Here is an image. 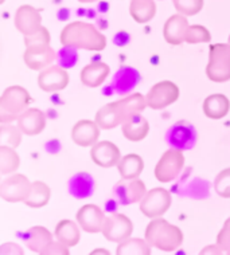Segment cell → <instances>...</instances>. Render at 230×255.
<instances>
[{
	"label": "cell",
	"mask_w": 230,
	"mask_h": 255,
	"mask_svg": "<svg viewBox=\"0 0 230 255\" xmlns=\"http://www.w3.org/2000/svg\"><path fill=\"white\" fill-rule=\"evenodd\" d=\"M44 255H53V254H61V255H69V246H66L65 243L59 242L57 239V242H51L49 246L46 247V250L43 251Z\"/></svg>",
	"instance_id": "ab89813d"
},
{
	"label": "cell",
	"mask_w": 230,
	"mask_h": 255,
	"mask_svg": "<svg viewBox=\"0 0 230 255\" xmlns=\"http://www.w3.org/2000/svg\"><path fill=\"white\" fill-rule=\"evenodd\" d=\"M183 167H185L183 152L177 148H170L156 164L155 177L160 183H170L181 175Z\"/></svg>",
	"instance_id": "8992f818"
},
{
	"label": "cell",
	"mask_w": 230,
	"mask_h": 255,
	"mask_svg": "<svg viewBox=\"0 0 230 255\" xmlns=\"http://www.w3.org/2000/svg\"><path fill=\"white\" fill-rule=\"evenodd\" d=\"M178 13L185 16H194L204 8V0H173Z\"/></svg>",
	"instance_id": "836d02e7"
},
{
	"label": "cell",
	"mask_w": 230,
	"mask_h": 255,
	"mask_svg": "<svg viewBox=\"0 0 230 255\" xmlns=\"http://www.w3.org/2000/svg\"><path fill=\"white\" fill-rule=\"evenodd\" d=\"M117 255H150L151 246L147 241L140 238H128L124 242L119 243L116 249Z\"/></svg>",
	"instance_id": "4dcf8cb0"
},
{
	"label": "cell",
	"mask_w": 230,
	"mask_h": 255,
	"mask_svg": "<svg viewBox=\"0 0 230 255\" xmlns=\"http://www.w3.org/2000/svg\"><path fill=\"white\" fill-rule=\"evenodd\" d=\"M15 26L22 35H31L42 27V15L32 5H22L15 13Z\"/></svg>",
	"instance_id": "2e32d148"
},
{
	"label": "cell",
	"mask_w": 230,
	"mask_h": 255,
	"mask_svg": "<svg viewBox=\"0 0 230 255\" xmlns=\"http://www.w3.org/2000/svg\"><path fill=\"white\" fill-rule=\"evenodd\" d=\"M16 123H18L19 129L24 134L36 136L43 132V129L46 128V117L42 110L36 108H28L23 115H20Z\"/></svg>",
	"instance_id": "ffe728a7"
},
{
	"label": "cell",
	"mask_w": 230,
	"mask_h": 255,
	"mask_svg": "<svg viewBox=\"0 0 230 255\" xmlns=\"http://www.w3.org/2000/svg\"><path fill=\"white\" fill-rule=\"evenodd\" d=\"M129 13L135 22L140 24L148 23L156 13L155 0H132L129 4Z\"/></svg>",
	"instance_id": "4316f807"
},
{
	"label": "cell",
	"mask_w": 230,
	"mask_h": 255,
	"mask_svg": "<svg viewBox=\"0 0 230 255\" xmlns=\"http://www.w3.org/2000/svg\"><path fill=\"white\" fill-rule=\"evenodd\" d=\"M22 130L19 127H13L12 124H1L0 127V141L1 145H8L16 148L22 142Z\"/></svg>",
	"instance_id": "d6a6232c"
},
{
	"label": "cell",
	"mask_w": 230,
	"mask_h": 255,
	"mask_svg": "<svg viewBox=\"0 0 230 255\" xmlns=\"http://www.w3.org/2000/svg\"><path fill=\"white\" fill-rule=\"evenodd\" d=\"M75 218L81 229L89 234L101 233L105 223V215L101 208L96 204H86L81 207Z\"/></svg>",
	"instance_id": "9a60e30c"
},
{
	"label": "cell",
	"mask_w": 230,
	"mask_h": 255,
	"mask_svg": "<svg viewBox=\"0 0 230 255\" xmlns=\"http://www.w3.org/2000/svg\"><path fill=\"white\" fill-rule=\"evenodd\" d=\"M217 245L225 250V254H229L230 253V218L226 219V222L224 223V227L221 229L220 234L217 237Z\"/></svg>",
	"instance_id": "f35d334b"
},
{
	"label": "cell",
	"mask_w": 230,
	"mask_h": 255,
	"mask_svg": "<svg viewBox=\"0 0 230 255\" xmlns=\"http://www.w3.org/2000/svg\"><path fill=\"white\" fill-rule=\"evenodd\" d=\"M140 81H142V75L136 69L123 66L113 77L111 89H113V92L120 94V96H125V94L132 92Z\"/></svg>",
	"instance_id": "44dd1931"
},
{
	"label": "cell",
	"mask_w": 230,
	"mask_h": 255,
	"mask_svg": "<svg viewBox=\"0 0 230 255\" xmlns=\"http://www.w3.org/2000/svg\"><path fill=\"white\" fill-rule=\"evenodd\" d=\"M20 165V158L15 152V148L8 145L0 146V173L11 175Z\"/></svg>",
	"instance_id": "1f68e13d"
},
{
	"label": "cell",
	"mask_w": 230,
	"mask_h": 255,
	"mask_svg": "<svg viewBox=\"0 0 230 255\" xmlns=\"http://www.w3.org/2000/svg\"><path fill=\"white\" fill-rule=\"evenodd\" d=\"M93 177L88 172H80L69 180V194L75 199L90 198L94 192Z\"/></svg>",
	"instance_id": "d4e9b609"
},
{
	"label": "cell",
	"mask_w": 230,
	"mask_h": 255,
	"mask_svg": "<svg viewBox=\"0 0 230 255\" xmlns=\"http://www.w3.org/2000/svg\"><path fill=\"white\" fill-rule=\"evenodd\" d=\"M189 22L185 15L177 13L167 19L164 24L163 35L166 42L173 46H179L183 42H186L187 30H189Z\"/></svg>",
	"instance_id": "d6986e66"
},
{
	"label": "cell",
	"mask_w": 230,
	"mask_h": 255,
	"mask_svg": "<svg viewBox=\"0 0 230 255\" xmlns=\"http://www.w3.org/2000/svg\"><path fill=\"white\" fill-rule=\"evenodd\" d=\"M1 1H4V0H1Z\"/></svg>",
	"instance_id": "ee69618b"
},
{
	"label": "cell",
	"mask_w": 230,
	"mask_h": 255,
	"mask_svg": "<svg viewBox=\"0 0 230 255\" xmlns=\"http://www.w3.org/2000/svg\"><path fill=\"white\" fill-rule=\"evenodd\" d=\"M204 113L212 120L224 119L230 109L229 98L224 94H212L204 102Z\"/></svg>",
	"instance_id": "484cf974"
},
{
	"label": "cell",
	"mask_w": 230,
	"mask_h": 255,
	"mask_svg": "<svg viewBox=\"0 0 230 255\" xmlns=\"http://www.w3.org/2000/svg\"><path fill=\"white\" fill-rule=\"evenodd\" d=\"M61 43L75 49L101 51L106 47V38L90 23L71 22L61 31Z\"/></svg>",
	"instance_id": "7a4b0ae2"
},
{
	"label": "cell",
	"mask_w": 230,
	"mask_h": 255,
	"mask_svg": "<svg viewBox=\"0 0 230 255\" xmlns=\"http://www.w3.org/2000/svg\"><path fill=\"white\" fill-rule=\"evenodd\" d=\"M146 184L139 177L135 179H123L116 183L113 188V196L116 202L121 206H129L133 203L142 202L146 196Z\"/></svg>",
	"instance_id": "30bf717a"
},
{
	"label": "cell",
	"mask_w": 230,
	"mask_h": 255,
	"mask_svg": "<svg viewBox=\"0 0 230 255\" xmlns=\"http://www.w3.org/2000/svg\"><path fill=\"white\" fill-rule=\"evenodd\" d=\"M102 235L111 242L121 243L125 239L131 238L133 233V225L129 218L123 214H113L105 218V223L102 227Z\"/></svg>",
	"instance_id": "7c38bea8"
},
{
	"label": "cell",
	"mask_w": 230,
	"mask_h": 255,
	"mask_svg": "<svg viewBox=\"0 0 230 255\" xmlns=\"http://www.w3.org/2000/svg\"><path fill=\"white\" fill-rule=\"evenodd\" d=\"M229 44H230V35H229Z\"/></svg>",
	"instance_id": "7bdbcfd3"
},
{
	"label": "cell",
	"mask_w": 230,
	"mask_h": 255,
	"mask_svg": "<svg viewBox=\"0 0 230 255\" xmlns=\"http://www.w3.org/2000/svg\"><path fill=\"white\" fill-rule=\"evenodd\" d=\"M208 78L213 82H226L230 79V44L217 43L210 46L209 63L206 67Z\"/></svg>",
	"instance_id": "5b68a950"
},
{
	"label": "cell",
	"mask_w": 230,
	"mask_h": 255,
	"mask_svg": "<svg viewBox=\"0 0 230 255\" xmlns=\"http://www.w3.org/2000/svg\"><path fill=\"white\" fill-rule=\"evenodd\" d=\"M201 254L205 255V254H217V255H221V254H225V250L222 249L220 245H213V246H208L205 247L204 250L201 251Z\"/></svg>",
	"instance_id": "60d3db41"
},
{
	"label": "cell",
	"mask_w": 230,
	"mask_h": 255,
	"mask_svg": "<svg viewBox=\"0 0 230 255\" xmlns=\"http://www.w3.org/2000/svg\"><path fill=\"white\" fill-rule=\"evenodd\" d=\"M229 254H230V253H229Z\"/></svg>",
	"instance_id": "f6af8a7d"
},
{
	"label": "cell",
	"mask_w": 230,
	"mask_h": 255,
	"mask_svg": "<svg viewBox=\"0 0 230 255\" xmlns=\"http://www.w3.org/2000/svg\"><path fill=\"white\" fill-rule=\"evenodd\" d=\"M121 130L123 134L127 140L132 141V142H139V141L144 140L150 132V124L144 119L140 113L135 115L133 117L125 121L121 125Z\"/></svg>",
	"instance_id": "cb8c5ba5"
},
{
	"label": "cell",
	"mask_w": 230,
	"mask_h": 255,
	"mask_svg": "<svg viewBox=\"0 0 230 255\" xmlns=\"http://www.w3.org/2000/svg\"><path fill=\"white\" fill-rule=\"evenodd\" d=\"M78 55H77V49L70 47V46H63V49L58 53V62L59 66L63 69H70L77 63Z\"/></svg>",
	"instance_id": "8d00e7d4"
},
{
	"label": "cell",
	"mask_w": 230,
	"mask_h": 255,
	"mask_svg": "<svg viewBox=\"0 0 230 255\" xmlns=\"http://www.w3.org/2000/svg\"><path fill=\"white\" fill-rule=\"evenodd\" d=\"M212 40V35L206 27L194 24V26L189 27L186 35V42L190 44L197 43H208Z\"/></svg>",
	"instance_id": "e575fe53"
},
{
	"label": "cell",
	"mask_w": 230,
	"mask_h": 255,
	"mask_svg": "<svg viewBox=\"0 0 230 255\" xmlns=\"http://www.w3.org/2000/svg\"><path fill=\"white\" fill-rule=\"evenodd\" d=\"M23 58H24V63L28 69L43 70L46 67L51 66V63L58 59V54L50 47V44H42V46L27 47Z\"/></svg>",
	"instance_id": "5bb4252c"
},
{
	"label": "cell",
	"mask_w": 230,
	"mask_h": 255,
	"mask_svg": "<svg viewBox=\"0 0 230 255\" xmlns=\"http://www.w3.org/2000/svg\"><path fill=\"white\" fill-rule=\"evenodd\" d=\"M69 84V74L62 66H51L46 67L40 70L38 77V85L43 92L53 93L63 90Z\"/></svg>",
	"instance_id": "4fadbf2b"
},
{
	"label": "cell",
	"mask_w": 230,
	"mask_h": 255,
	"mask_svg": "<svg viewBox=\"0 0 230 255\" xmlns=\"http://www.w3.org/2000/svg\"><path fill=\"white\" fill-rule=\"evenodd\" d=\"M179 98V89L171 81H162L154 85L147 93V105L154 110H162L173 105Z\"/></svg>",
	"instance_id": "9c48e42d"
},
{
	"label": "cell",
	"mask_w": 230,
	"mask_h": 255,
	"mask_svg": "<svg viewBox=\"0 0 230 255\" xmlns=\"http://www.w3.org/2000/svg\"><path fill=\"white\" fill-rule=\"evenodd\" d=\"M31 104V97L22 86H9L0 98V121L11 124L20 117Z\"/></svg>",
	"instance_id": "277c9868"
},
{
	"label": "cell",
	"mask_w": 230,
	"mask_h": 255,
	"mask_svg": "<svg viewBox=\"0 0 230 255\" xmlns=\"http://www.w3.org/2000/svg\"><path fill=\"white\" fill-rule=\"evenodd\" d=\"M117 169L123 179H135L139 177L144 169V161L139 154L129 153L121 157L120 163L117 164Z\"/></svg>",
	"instance_id": "f1b7e54d"
},
{
	"label": "cell",
	"mask_w": 230,
	"mask_h": 255,
	"mask_svg": "<svg viewBox=\"0 0 230 255\" xmlns=\"http://www.w3.org/2000/svg\"><path fill=\"white\" fill-rule=\"evenodd\" d=\"M166 141L171 148L181 150L191 149L197 144V130L187 121H178L168 129Z\"/></svg>",
	"instance_id": "8fae6325"
},
{
	"label": "cell",
	"mask_w": 230,
	"mask_h": 255,
	"mask_svg": "<svg viewBox=\"0 0 230 255\" xmlns=\"http://www.w3.org/2000/svg\"><path fill=\"white\" fill-rule=\"evenodd\" d=\"M80 226V225H78ZM75 225L73 220H61L55 227V238L59 242L65 243L66 246L74 247L77 243L80 242V227Z\"/></svg>",
	"instance_id": "83f0119b"
},
{
	"label": "cell",
	"mask_w": 230,
	"mask_h": 255,
	"mask_svg": "<svg viewBox=\"0 0 230 255\" xmlns=\"http://www.w3.org/2000/svg\"><path fill=\"white\" fill-rule=\"evenodd\" d=\"M22 239L24 245H26L32 253L36 254H43L46 247L49 246L50 243L53 242V235L49 230L42 226H35L31 227L27 231L22 234Z\"/></svg>",
	"instance_id": "7402d4cb"
},
{
	"label": "cell",
	"mask_w": 230,
	"mask_h": 255,
	"mask_svg": "<svg viewBox=\"0 0 230 255\" xmlns=\"http://www.w3.org/2000/svg\"><path fill=\"white\" fill-rule=\"evenodd\" d=\"M90 156L94 163L102 168H112L117 165L121 160L119 146L111 141H100L92 146Z\"/></svg>",
	"instance_id": "e0dca14e"
},
{
	"label": "cell",
	"mask_w": 230,
	"mask_h": 255,
	"mask_svg": "<svg viewBox=\"0 0 230 255\" xmlns=\"http://www.w3.org/2000/svg\"><path fill=\"white\" fill-rule=\"evenodd\" d=\"M146 106H148L146 97L140 93H135L129 97L102 106L96 113L94 121L101 129H113L119 125H123L135 115L142 113Z\"/></svg>",
	"instance_id": "6da1fadb"
},
{
	"label": "cell",
	"mask_w": 230,
	"mask_h": 255,
	"mask_svg": "<svg viewBox=\"0 0 230 255\" xmlns=\"http://www.w3.org/2000/svg\"><path fill=\"white\" fill-rule=\"evenodd\" d=\"M173 198L167 189L154 188L148 191L140 202V211L150 219H156L164 215L171 207Z\"/></svg>",
	"instance_id": "52a82bcc"
},
{
	"label": "cell",
	"mask_w": 230,
	"mask_h": 255,
	"mask_svg": "<svg viewBox=\"0 0 230 255\" xmlns=\"http://www.w3.org/2000/svg\"><path fill=\"white\" fill-rule=\"evenodd\" d=\"M214 189L221 198H230V168L221 171L214 180Z\"/></svg>",
	"instance_id": "d590c367"
},
{
	"label": "cell",
	"mask_w": 230,
	"mask_h": 255,
	"mask_svg": "<svg viewBox=\"0 0 230 255\" xmlns=\"http://www.w3.org/2000/svg\"><path fill=\"white\" fill-rule=\"evenodd\" d=\"M100 129L96 121L80 120L71 129V138L77 145L93 146L100 138Z\"/></svg>",
	"instance_id": "ac0fdd59"
},
{
	"label": "cell",
	"mask_w": 230,
	"mask_h": 255,
	"mask_svg": "<svg viewBox=\"0 0 230 255\" xmlns=\"http://www.w3.org/2000/svg\"><path fill=\"white\" fill-rule=\"evenodd\" d=\"M50 195H51V191H50L49 185L43 181H34L31 184L30 195L23 203L30 208H40L49 203Z\"/></svg>",
	"instance_id": "f546056e"
},
{
	"label": "cell",
	"mask_w": 230,
	"mask_h": 255,
	"mask_svg": "<svg viewBox=\"0 0 230 255\" xmlns=\"http://www.w3.org/2000/svg\"><path fill=\"white\" fill-rule=\"evenodd\" d=\"M146 241L151 247L164 253L178 250L183 243V233L179 227L168 223L166 219L156 218L147 226Z\"/></svg>",
	"instance_id": "3957f363"
},
{
	"label": "cell",
	"mask_w": 230,
	"mask_h": 255,
	"mask_svg": "<svg viewBox=\"0 0 230 255\" xmlns=\"http://www.w3.org/2000/svg\"><path fill=\"white\" fill-rule=\"evenodd\" d=\"M80 3H94V1H97V0H78Z\"/></svg>",
	"instance_id": "b9f144b4"
},
{
	"label": "cell",
	"mask_w": 230,
	"mask_h": 255,
	"mask_svg": "<svg viewBox=\"0 0 230 255\" xmlns=\"http://www.w3.org/2000/svg\"><path fill=\"white\" fill-rule=\"evenodd\" d=\"M109 66L104 62H92L81 71V82L88 88H98L109 75Z\"/></svg>",
	"instance_id": "603a6c76"
},
{
	"label": "cell",
	"mask_w": 230,
	"mask_h": 255,
	"mask_svg": "<svg viewBox=\"0 0 230 255\" xmlns=\"http://www.w3.org/2000/svg\"><path fill=\"white\" fill-rule=\"evenodd\" d=\"M30 180L22 173H15L1 181L0 184V196L8 203L24 202L31 191Z\"/></svg>",
	"instance_id": "ba28073f"
},
{
	"label": "cell",
	"mask_w": 230,
	"mask_h": 255,
	"mask_svg": "<svg viewBox=\"0 0 230 255\" xmlns=\"http://www.w3.org/2000/svg\"><path fill=\"white\" fill-rule=\"evenodd\" d=\"M24 44L27 47L31 46H42V44H50V32L46 27H40L39 30L31 34V35L24 36Z\"/></svg>",
	"instance_id": "74e56055"
}]
</instances>
